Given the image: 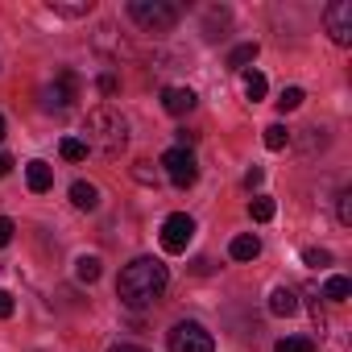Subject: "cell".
<instances>
[{"label":"cell","instance_id":"15","mask_svg":"<svg viewBox=\"0 0 352 352\" xmlns=\"http://www.w3.org/2000/svg\"><path fill=\"white\" fill-rule=\"evenodd\" d=\"M50 13H58V17H87L91 13V0H50Z\"/></svg>","mask_w":352,"mask_h":352},{"label":"cell","instance_id":"11","mask_svg":"<svg viewBox=\"0 0 352 352\" xmlns=\"http://www.w3.org/2000/svg\"><path fill=\"white\" fill-rule=\"evenodd\" d=\"M25 183H30V191H38V195H42V191H50V187H54V170H50L42 157H34V162L25 166Z\"/></svg>","mask_w":352,"mask_h":352},{"label":"cell","instance_id":"30","mask_svg":"<svg viewBox=\"0 0 352 352\" xmlns=\"http://www.w3.org/2000/svg\"><path fill=\"white\" fill-rule=\"evenodd\" d=\"M13 232H17V228H13V220H5V216H0V249H5V245L13 241Z\"/></svg>","mask_w":352,"mask_h":352},{"label":"cell","instance_id":"34","mask_svg":"<svg viewBox=\"0 0 352 352\" xmlns=\"http://www.w3.org/2000/svg\"><path fill=\"white\" fill-rule=\"evenodd\" d=\"M112 352H145V348H137V344H116Z\"/></svg>","mask_w":352,"mask_h":352},{"label":"cell","instance_id":"21","mask_svg":"<svg viewBox=\"0 0 352 352\" xmlns=\"http://www.w3.org/2000/svg\"><path fill=\"white\" fill-rule=\"evenodd\" d=\"M58 153H63L67 162H83V157H87V145H83L79 137H63V141H58Z\"/></svg>","mask_w":352,"mask_h":352},{"label":"cell","instance_id":"3","mask_svg":"<svg viewBox=\"0 0 352 352\" xmlns=\"http://www.w3.org/2000/svg\"><path fill=\"white\" fill-rule=\"evenodd\" d=\"M129 17L145 34H170L179 25V5H170V0H129Z\"/></svg>","mask_w":352,"mask_h":352},{"label":"cell","instance_id":"1","mask_svg":"<svg viewBox=\"0 0 352 352\" xmlns=\"http://www.w3.org/2000/svg\"><path fill=\"white\" fill-rule=\"evenodd\" d=\"M166 286H170V270H166L157 257H137V261H129V265L120 270V278H116V294H120V302L133 307V311L153 307V302L166 294Z\"/></svg>","mask_w":352,"mask_h":352},{"label":"cell","instance_id":"6","mask_svg":"<svg viewBox=\"0 0 352 352\" xmlns=\"http://www.w3.org/2000/svg\"><path fill=\"white\" fill-rule=\"evenodd\" d=\"M75 96H79V75H75V71H58L54 83H46V87L38 91V100H42L46 112H63V108H71Z\"/></svg>","mask_w":352,"mask_h":352},{"label":"cell","instance_id":"31","mask_svg":"<svg viewBox=\"0 0 352 352\" xmlns=\"http://www.w3.org/2000/svg\"><path fill=\"white\" fill-rule=\"evenodd\" d=\"M116 87H120L116 75H100V91H104V96H116Z\"/></svg>","mask_w":352,"mask_h":352},{"label":"cell","instance_id":"8","mask_svg":"<svg viewBox=\"0 0 352 352\" xmlns=\"http://www.w3.org/2000/svg\"><path fill=\"white\" fill-rule=\"evenodd\" d=\"M323 25H327L336 46H348L352 42V0H336V5H327L323 9Z\"/></svg>","mask_w":352,"mask_h":352},{"label":"cell","instance_id":"33","mask_svg":"<svg viewBox=\"0 0 352 352\" xmlns=\"http://www.w3.org/2000/svg\"><path fill=\"white\" fill-rule=\"evenodd\" d=\"M9 170H13V157H9V153H0V179H5Z\"/></svg>","mask_w":352,"mask_h":352},{"label":"cell","instance_id":"20","mask_svg":"<svg viewBox=\"0 0 352 352\" xmlns=\"http://www.w3.org/2000/svg\"><path fill=\"white\" fill-rule=\"evenodd\" d=\"M224 25H228V9H208V17H204V34H208V38H220Z\"/></svg>","mask_w":352,"mask_h":352},{"label":"cell","instance_id":"29","mask_svg":"<svg viewBox=\"0 0 352 352\" xmlns=\"http://www.w3.org/2000/svg\"><path fill=\"white\" fill-rule=\"evenodd\" d=\"M261 183H265V170H261V166H253V170L245 174V187L253 191V187H261Z\"/></svg>","mask_w":352,"mask_h":352},{"label":"cell","instance_id":"35","mask_svg":"<svg viewBox=\"0 0 352 352\" xmlns=\"http://www.w3.org/2000/svg\"><path fill=\"white\" fill-rule=\"evenodd\" d=\"M0 141H5V116H0Z\"/></svg>","mask_w":352,"mask_h":352},{"label":"cell","instance_id":"4","mask_svg":"<svg viewBox=\"0 0 352 352\" xmlns=\"http://www.w3.org/2000/svg\"><path fill=\"white\" fill-rule=\"evenodd\" d=\"M166 344H170V352H216L212 331H208L204 323H195V319L174 323V327H170V336H166Z\"/></svg>","mask_w":352,"mask_h":352},{"label":"cell","instance_id":"32","mask_svg":"<svg viewBox=\"0 0 352 352\" xmlns=\"http://www.w3.org/2000/svg\"><path fill=\"white\" fill-rule=\"evenodd\" d=\"M9 315H13V294L0 290V319H9Z\"/></svg>","mask_w":352,"mask_h":352},{"label":"cell","instance_id":"9","mask_svg":"<svg viewBox=\"0 0 352 352\" xmlns=\"http://www.w3.org/2000/svg\"><path fill=\"white\" fill-rule=\"evenodd\" d=\"M162 108H166L170 116H187V112L195 108V91H191V87H166V91H162Z\"/></svg>","mask_w":352,"mask_h":352},{"label":"cell","instance_id":"23","mask_svg":"<svg viewBox=\"0 0 352 352\" xmlns=\"http://www.w3.org/2000/svg\"><path fill=\"white\" fill-rule=\"evenodd\" d=\"M302 100H307V91H302V87H282V96H278V112H294Z\"/></svg>","mask_w":352,"mask_h":352},{"label":"cell","instance_id":"18","mask_svg":"<svg viewBox=\"0 0 352 352\" xmlns=\"http://www.w3.org/2000/svg\"><path fill=\"white\" fill-rule=\"evenodd\" d=\"M75 278H79V282H96V278H100V257L83 253V257L75 261Z\"/></svg>","mask_w":352,"mask_h":352},{"label":"cell","instance_id":"2","mask_svg":"<svg viewBox=\"0 0 352 352\" xmlns=\"http://www.w3.org/2000/svg\"><path fill=\"white\" fill-rule=\"evenodd\" d=\"M83 133H87L83 145L96 149L100 157H116V153L124 149V141H129V124H124V116H120L116 108H91Z\"/></svg>","mask_w":352,"mask_h":352},{"label":"cell","instance_id":"13","mask_svg":"<svg viewBox=\"0 0 352 352\" xmlns=\"http://www.w3.org/2000/svg\"><path fill=\"white\" fill-rule=\"evenodd\" d=\"M228 257H232V261H253V257H261V241H257L253 232H245V236H232V245H228Z\"/></svg>","mask_w":352,"mask_h":352},{"label":"cell","instance_id":"7","mask_svg":"<svg viewBox=\"0 0 352 352\" xmlns=\"http://www.w3.org/2000/svg\"><path fill=\"white\" fill-rule=\"evenodd\" d=\"M191 236H195V220L187 212H174V216L162 220V249L166 253H187Z\"/></svg>","mask_w":352,"mask_h":352},{"label":"cell","instance_id":"5","mask_svg":"<svg viewBox=\"0 0 352 352\" xmlns=\"http://www.w3.org/2000/svg\"><path fill=\"white\" fill-rule=\"evenodd\" d=\"M162 166H166V179L179 187V191H187V187H195V179H199V162H195V153L191 149H166L162 153Z\"/></svg>","mask_w":352,"mask_h":352},{"label":"cell","instance_id":"14","mask_svg":"<svg viewBox=\"0 0 352 352\" xmlns=\"http://www.w3.org/2000/svg\"><path fill=\"white\" fill-rule=\"evenodd\" d=\"M270 311H274V315H282V319H286V315H294V311H298V294H294L290 286H278V290L270 294Z\"/></svg>","mask_w":352,"mask_h":352},{"label":"cell","instance_id":"16","mask_svg":"<svg viewBox=\"0 0 352 352\" xmlns=\"http://www.w3.org/2000/svg\"><path fill=\"white\" fill-rule=\"evenodd\" d=\"M257 54H261L257 42H245V46H236V50L228 54V67H232V71H249V63H257Z\"/></svg>","mask_w":352,"mask_h":352},{"label":"cell","instance_id":"27","mask_svg":"<svg viewBox=\"0 0 352 352\" xmlns=\"http://www.w3.org/2000/svg\"><path fill=\"white\" fill-rule=\"evenodd\" d=\"M340 224H352V191H340Z\"/></svg>","mask_w":352,"mask_h":352},{"label":"cell","instance_id":"25","mask_svg":"<svg viewBox=\"0 0 352 352\" xmlns=\"http://www.w3.org/2000/svg\"><path fill=\"white\" fill-rule=\"evenodd\" d=\"M249 216H253L257 224H265V220H274V199H265V195H257V199L249 204Z\"/></svg>","mask_w":352,"mask_h":352},{"label":"cell","instance_id":"28","mask_svg":"<svg viewBox=\"0 0 352 352\" xmlns=\"http://www.w3.org/2000/svg\"><path fill=\"white\" fill-rule=\"evenodd\" d=\"M133 179H137V183H145V187H149V183H157V174H153V170H149V162H137V170H133Z\"/></svg>","mask_w":352,"mask_h":352},{"label":"cell","instance_id":"12","mask_svg":"<svg viewBox=\"0 0 352 352\" xmlns=\"http://www.w3.org/2000/svg\"><path fill=\"white\" fill-rule=\"evenodd\" d=\"M71 204H75L79 212H96V208H100V187H96V183H83V179L71 183Z\"/></svg>","mask_w":352,"mask_h":352},{"label":"cell","instance_id":"10","mask_svg":"<svg viewBox=\"0 0 352 352\" xmlns=\"http://www.w3.org/2000/svg\"><path fill=\"white\" fill-rule=\"evenodd\" d=\"M96 50H104L108 58H129V54H133V46H129L112 25H104V30L96 34Z\"/></svg>","mask_w":352,"mask_h":352},{"label":"cell","instance_id":"17","mask_svg":"<svg viewBox=\"0 0 352 352\" xmlns=\"http://www.w3.org/2000/svg\"><path fill=\"white\" fill-rule=\"evenodd\" d=\"M265 91H270V83H265V75L261 71H245V100H265Z\"/></svg>","mask_w":352,"mask_h":352},{"label":"cell","instance_id":"26","mask_svg":"<svg viewBox=\"0 0 352 352\" xmlns=\"http://www.w3.org/2000/svg\"><path fill=\"white\" fill-rule=\"evenodd\" d=\"M302 261H307L311 270H323V265H331V253H327V249H307Z\"/></svg>","mask_w":352,"mask_h":352},{"label":"cell","instance_id":"24","mask_svg":"<svg viewBox=\"0 0 352 352\" xmlns=\"http://www.w3.org/2000/svg\"><path fill=\"white\" fill-rule=\"evenodd\" d=\"M290 145V129L286 124H270L265 129V149H286Z\"/></svg>","mask_w":352,"mask_h":352},{"label":"cell","instance_id":"19","mask_svg":"<svg viewBox=\"0 0 352 352\" xmlns=\"http://www.w3.org/2000/svg\"><path fill=\"white\" fill-rule=\"evenodd\" d=\"M348 294H352V282H348V278H340V274H336V278H327V286H323V298H331V302H344Z\"/></svg>","mask_w":352,"mask_h":352},{"label":"cell","instance_id":"22","mask_svg":"<svg viewBox=\"0 0 352 352\" xmlns=\"http://www.w3.org/2000/svg\"><path fill=\"white\" fill-rule=\"evenodd\" d=\"M274 352H315V340H307V336H286V340L274 344Z\"/></svg>","mask_w":352,"mask_h":352}]
</instances>
